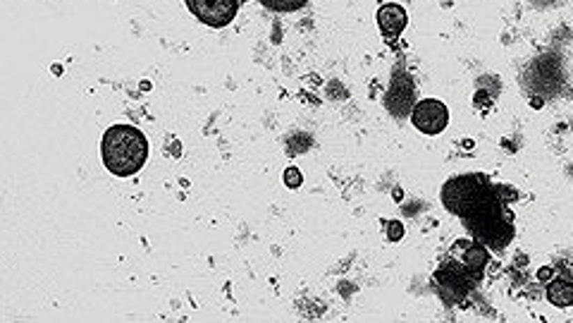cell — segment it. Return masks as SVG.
<instances>
[{
  "label": "cell",
  "instance_id": "6da1fadb",
  "mask_svg": "<svg viewBox=\"0 0 573 323\" xmlns=\"http://www.w3.org/2000/svg\"><path fill=\"white\" fill-rule=\"evenodd\" d=\"M100 158L112 175L132 177L144 168L148 158V142L137 127L112 125L100 142Z\"/></svg>",
  "mask_w": 573,
  "mask_h": 323
},
{
  "label": "cell",
  "instance_id": "7a4b0ae2",
  "mask_svg": "<svg viewBox=\"0 0 573 323\" xmlns=\"http://www.w3.org/2000/svg\"><path fill=\"white\" fill-rule=\"evenodd\" d=\"M516 194H497L492 202H487L485 206L471 213L468 218H464L466 227L471 230L478 242H482L487 249H504L507 244L514 239V216L507 209V199H514Z\"/></svg>",
  "mask_w": 573,
  "mask_h": 323
},
{
  "label": "cell",
  "instance_id": "3957f363",
  "mask_svg": "<svg viewBox=\"0 0 573 323\" xmlns=\"http://www.w3.org/2000/svg\"><path fill=\"white\" fill-rule=\"evenodd\" d=\"M499 194V189L490 185L485 175L480 172H471V175H457L452 180H447L440 189V199L445 204V209L452 216L459 218H468L471 213H475L480 206L492 202Z\"/></svg>",
  "mask_w": 573,
  "mask_h": 323
},
{
  "label": "cell",
  "instance_id": "277c9868",
  "mask_svg": "<svg viewBox=\"0 0 573 323\" xmlns=\"http://www.w3.org/2000/svg\"><path fill=\"white\" fill-rule=\"evenodd\" d=\"M189 13L208 27L222 29L237 17L239 0H184Z\"/></svg>",
  "mask_w": 573,
  "mask_h": 323
},
{
  "label": "cell",
  "instance_id": "5b68a950",
  "mask_svg": "<svg viewBox=\"0 0 573 323\" xmlns=\"http://www.w3.org/2000/svg\"><path fill=\"white\" fill-rule=\"evenodd\" d=\"M411 122L420 135L435 137L445 132V127L449 125V108L437 98H423V101L413 105Z\"/></svg>",
  "mask_w": 573,
  "mask_h": 323
},
{
  "label": "cell",
  "instance_id": "8992f818",
  "mask_svg": "<svg viewBox=\"0 0 573 323\" xmlns=\"http://www.w3.org/2000/svg\"><path fill=\"white\" fill-rule=\"evenodd\" d=\"M473 271H468L466 266H442L437 271L435 280H437V292L447 299V302H459V299L466 297V292L473 285Z\"/></svg>",
  "mask_w": 573,
  "mask_h": 323
},
{
  "label": "cell",
  "instance_id": "52a82bcc",
  "mask_svg": "<svg viewBox=\"0 0 573 323\" xmlns=\"http://www.w3.org/2000/svg\"><path fill=\"white\" fill-rule=\"evenodd\" d=\"M452 252L461 256V264L468 271H473L475 276H480V271L485 269L487 261H490L487 247L482 242H478V239H459V242L452 244Z\"/></svg>",
  "mask_w": 573,
  "mask_h": 323
},
{
  "label": "cell",
  "instance_id": "ba28073f",
  "mask_svg": "<svg viewBox=\"0 0 573 323\" xmlns=\"http://www.w3.org/2000/svg\"><path fill=\"white\" fill-rule=\"evenodd\" d=\"M406 24H408V15L402 5L387 3L378 10V27H380L382 36L397 38L404 29H406Z\"/></svg>",
  "mask_w": 573,
  "mask_h": 323
},
{
  "label": "cell",
  "instance_id": "9c48e42d",
  "mask_svg": "<svg viewBox=\"0 0 573 323\" xmlns=\"http://www.w3.org/2000/svg\"><path fill=\"white\" fill-rule=\"evenodd\" d=\"M547 299L559 309H569L573 306V283L564 278H552L547 283Z\"/></svg>",
  "mask_w": 573,
  "mask_h": 323
},
{
  "label": "cell",
  "instance_id": "30bf717a",
  "mask_svg": "<svg viewBox=\"0 0 573 323\" xmlns=\"http://www.w3.org/2000/svg\"><path fill=\"white\" fill-rule=\"evenodd\" d=\"M258 3L275 13H294V10H301L308 0H258Z\"/></svg>",
  "mask_w": 573,
  "mask_h": 323
},
{
  "label": "cell",
  "instance_id": "8fae6325",
  "mask_svg": "<svg viewBox=\"0 0 573 323\" xmlns=\"http://www.w3.org/2000/svg\"><path fill=\"white\" fill-rule=\"evenodd\" d=\"M385 227H387V239H390V242H399V239L404 237L402 220H390V223H385Z\"/></svg>",
  "mask_w": 573,
  "mask_h": 323
},
{
  "label": "cell",
  "instance_id": "7c38bea8",
  "mask_svg": "<svg viewBox=\"0 0 573 323\" xmlns=\"http://www.w3.org/2000/svg\"><path fill=\"white\" fill-rule=\"evenodd\" d=\"M303 182V175L296 168H286L284 170V185L291 187V189H299Z\"/></svg>",
  "mask_w": 573,
  "mask_h": 323
},
{
  "label": "cell",
  "instance_id": "4fadbf2b",
  "mask_svg": "<svg viewBox=\"0 0 573 323\" xmlns=\"http://www.w3.org/2000/svg\"><path fill=\"white\" fill-rule=\"evenodd\" d=\"M552 278H554V269H547V266H544V269L537 271V280L540 283H549Z\"/></svg>",
  "mask_w": 573,
  "mask_h": 323
}]
</instances>
